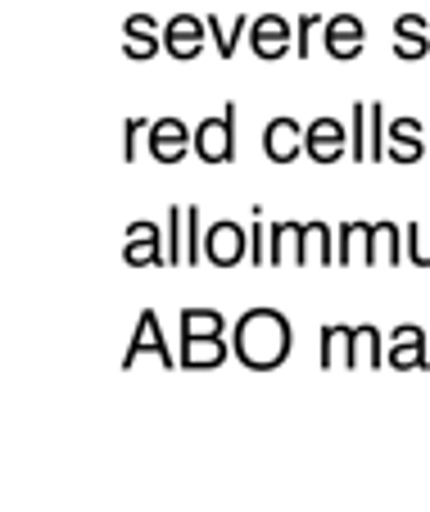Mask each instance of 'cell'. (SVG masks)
Instances as JSON below:
<instances>
[{"label": "cell", "mask_w": 430, "mask_h": 512, "mask_svg": "<svg viewBox=\"0 0 430 512\" xmlns=\"http://www.w3.org/2000/svg\"><path fill=\"white\" fill-rule=\"evenodd\" d=\"M299 241H304V223H272L268 263H299Z\"/></svg>", "instance_id": "22"}, {"label": "cell", "mask_w": 430, "mask_h": 512, "mask_svg": "<svg viewBox=\"0 0 430 512\" xmlns=\"http://www.w3.org/2000/svg\"><path fill=\"white\" fill-rule=\"evenodd\" d=\"M191 145H195V127H186L177 114L168 118H154L150 123V159H159V164H182L186 155H191Z\"/></svg>", "instance_id": "5"}, {"label": "cell", "mask_w": 430, "mask_h": 512, "mask_svg": "<svg viewBox=\"0 0 430 512\" xmlns=\"http://www.w3.org/2000/svg\"><path fill=\"white\" fill-rule=\"evenodd\" d=\"M421 159H430L426 150V132H421L417 118H390V164H421Z\"/></svg>", "instance_id": "13"}, {"label": "cell", "mask_w": 430, "mask_h": 512, "mask_svg": "<svg viewBox=\"0 0 430 512\" xmlns=\"http://www.w3.org/2000/svg\"><path fill=\"white\" fill-rule=\"evenodd\" d=\"M372 263H408L403 250V227L399 223H372Z\"/></svg>", "instance_id": "19"}, {"label": "cell", "mask_w": 430, "mask_h": 512, "mask_svg": "<svg viewBox=\"0 0 430 512\" xmlns=\"http://www.w3.org/2000/svg\"><path fill=\"white\" fill-rule=\"evenodd\" d=\"M123 55L127 59H154L163 50V28L150 19V14H132L123 23Z\"/></svg>", "instance_id": "15"}, {"label": "cell", "mask_w": 430, "mask_h": 512, "mask_svg": "<svg viewBox=\"0 0 430 512\" xmlns=\"http://www.w3.org/2000/svg\"><path fill=\"white\" fill-rule=\"evenodd\" d=\"M141 354H154L159 358V368H182L177 349H168V336L159 331V313L154 309H145L141 318H136V336H132V345H127V354H123V368H132Z\"/></svg>", "instance_id": "6"}, {"label": "cell", "mask_w": 430, "mask_h": 512, "mask_svg": "<svg viewBox=\"0 0 430 512\" xmlns=\"http://www.w3.org/2000/svg\"><path fill=\"white\" fill-rule=\"evenodd\" d=\"M204 32H209L204 19H195V14H172L168 28H163V50H168L172 59H195L204 50Z\"/></svg>", "instance_id": "12"}, {"label": "cell", "mask_w": 430, "mask_h": 512, "mask_svg": "<svg viewBox=\"0 0 430 512\" xmlns=\"http://www.w3.org/2000/svg\"><path fill=\"white\" fill-rule=\"evenodd\" d=\"M249 50H254L258 59H286L295 55V23L281 19V14H258V19H249Z\"/></svg>", "instance_id": "3"}, {"label": "cell", "mask_w": 430, "mask_h": 512, "mask_svg": "<svg viewBox=\"0 0 430 512\" xmlns=\"http://www.w3.org/2000/svg\"><path fill=\"white\" fill-rule=\"evenodd\" d=\"M204 23H209V37H213V50H218L222 59L236 55L240 37H249V14H236L231 23H222L218 14H204Z\"/></svg>", "instance_id": "20"}, {"label": "cell", "mask_w": 430, "mask_h": 512, "mask_svg": "<svg viewBox=\"0 0 430 512\" xmlns=\"http://www.w3.org/2000/svg\"><path fill=\"white\" fill-rule=\"evenodd\" d=\"M299 263H335V232L326 223H304V241H299Z\"/></svg>", "instance_id": "18"}, {"label": "cell", "mask_w": 430, "mask_h": 512, "mask_svg": "<svg viewBox=\"0 0 430 512\" xmlns=\"http://www.w3.org/2000/svg\"><path fill=\"white\" fill-rule=\"evenodd\" d=\"M231 354V340L227 336H182V349H177V358H182V368L191 372H204V368H222Z\"/></svg>", "instance_id": "14"}, {"label": "cell", "mask_w": 430, "mask_h": 512, "mask_svg": "<svg viewBox=\"0 0 430 512\" xmlns=\"http://www.w3.org/2000/svg\"><path fill=\"white\" fill-rule=\"evenodd\" d=\"M204 263L213 268H236V263H249V227L240 223H209L204 232Z\"/></svg>", "instance_id": "4"}, {"label": "cell", "mask_w": 430, "mask_h": 512, "mask_svg": "<svg viewBox=\"0 0 430 512\" xmlns=\"http://www.w3.org/2000/svg\"><path fill=\"white\" fill-rule=\"evenodd\" d=\"M317 358H322V368H349V358H354V327H344V322H331V327H322V349H317Z\"/></svg>", "instance_id": "17"}, {"label": "cell", "mask_w": 430, "mask_h": 512, "mask_svg": "<svg viewBox=\"0 0 430 512\" xmlns=\"http://www.w3.org/2000/svg\"><path fill=\"white\" fill-rule=\"evenodd\" d=\"M304 132L308 127L299 123V118L277 114L268 127H263V155H268L272 164H295V159L304 155Z\"/></svg>", "instance_id": "10"}, {"label": "cell", "mask_w": 430, "mask_h": 512, "mask_svg": "<svg viewBox=\"0 0 430 512\" xmlns=\"http://www.w3.org/2000/svg\"><path fill=\"white\" fill-rule=\"evenodd\" d=\"M268 241H272V223L254 218V227H249V263L254 268H268Z\"/></svg>", "instance_id": "30"}, {"label": "cell", "mask_w": 430, "mask_h": 512, "mask_svg": "<svg viewBox=\"0 0 430 512\" xmlns=\"http://www.w3.org/2000/svg\"><path fill=\"white\" fill-rule=\"evenodd\" d=\"M163 254H168V263H186V204H172V209H168Z\"/></svg>", "instance_id": "25"}, {"label": "cell", "mask_w": 430, "mask_h": 512, "mask_svg": "<svg viewBox=\"0 0 430 512\" xmlns=\"http://www.w3.org/2000/svg\"><path fill=\"white\" fill-rule=\"evenodd\" d=\"M322 14H317V10H308V14H299V19H295V55H308V50H313V32L317 28H322Z\"/></svg>", "instance_id": "32"}, {"label": "cell", "mask_w": 430, "mask_h": 512, "mask_svg": "<svg viewBox=\"0 0 430 512\" xmlns=\"http://www.w3.org/2000/svg\"><path fill=\"white\" fill-rule=\"evenodd\" d=\"M322 46L331 59H340V64H349V59L363 55L367 46V28L358 14H331V19L322 23Z\"/></svg>", "instance_id": "9"}, {"label": "cell", "mask_w": 430, "mask_h": 512, "mask_svg": "<svg viewBox=\"0 0 430 512\" xmlns=\"http://www.w3.org/2000/svg\"><path fill=\"white\" fill-rule=\"evenodd\" d=\"M367 109H372L367 100L349 109V159H358V164L367 159Z\"/></svg>", "instance_id": "27"}, {"label": "cell", "mask_w": 430, "mask_h": 512, "mask_svg": "<svg viewBox=\"0 0 430 512\" xmlns=\"http://www.w3.org/2000/svg\"><path fill=\"white\" fill-rule=\"evenodd\" d=\"M295 349V331H290V318L281 309H268V304H258V309H245L231 327V354L240 358V368L249 372H272L281 368Z\"/></svg>", "instance_id": "1"}, {"label": "cell", "mask_w": 430, "mask_h": 512, "mask_svg": "<svg viewBox=\"0 0 430 512\" xmlns=\"http://www.w3.org/2000/svg\"><path fill=\"white\" fill-rule=\"evenodd\" d=\"M394 41H421V46H430V19H421V14H399V19H394Z\"/></svg>", "instance_id": "29"}, {"label": "cell", "mask_w": 430, "mask_h": 512, "mask_svg": "<svg viewBox=\"0 0 430 512\" xmlns=\"http://www.w3.org/2000/svg\"><path fill=\"white\" fill-rule=\"evenodd\" d=\"M304 155L313 159V164H340L344 155H349V132H344L340 118H313L304 132Z\"/></svg>", "instance_id": "8"}, {"label": "cell", "mask_w": 430, "mask_h": 512, "mask_svg": "<svg viewBox=\"0 0 430 512\" xmlns=\"http://www.w3.org/2000/svg\"><path fill=\"white\" fill-rule=\"evenodd\" d=\"M385 363L394 372H412V368H430V336L417 322H403L390 331V345H385Z\"/></svg>", "instance_id": "7"}, {"label": "cell", "mask_w": 430, "mask_h": 512, "mask_svg": "<svg viewBox=\"0 0 430 512\" xmlns=\"http://www.w3.org/2000/svg\"><path fill=\"white\" fill-rule=\"evenodd\" d=\"M177 327L182 336H227V318L218 309H182Z\"/></svg>", "instance_id": "23"}, {"label": "cell", "mask_w": 430, "mask_h": 512, "mask_svg": "<svg viewBox=\"0 0 430 512\" xmlns=\"http://www.w3.org/2000/svg\"><path fill=\"white\" fill-rule=\"evenodd\" d=\"M335 263L372 268V223H340V232H335Z\"/></svg>", "instance_id": "16"}, {"label": "cell", "mask_w": 430, "mask_h": 512, "mask_svg": "<svg viewBox=\"0 0 430 512\" xmlns=\"http://www.w3.org/2000/svg\"><path fill=\"white\" fill-rule=\"evenodd\" d=\"M403 250H408L412 268H430V227H421V223L403 227Z\"/></svg>", "instance_id": "26"}, {"label": "cell", "mask_w": 430, "mask_h": 512, "mask_svg": "<svg viewBox=\"0 0 430 512\" xmlns=\"http://www.w3.org/2000/svg\"><path fill=\"white\" fill-rule=\"evenodd\" d=\"M367 159L385 164L390 159V123H385V105L367 109Z\"/></svg>", "instance_id": "24"}, {"label": "cell", "mask_w": 430, "mask_h": 512, "mask_svg": "<svg viewBox=\"0 0 430 512\" xmlns=\"http://www.w3.org/2000/svg\"><path fill=\"white\" fill-rule=\"evenodd\" d=\"M141 132H150V118L145 114H132L123 123V164H132L136 155H141Z\"/></svg>", "instance_id": "31"}, {"label": "cell", "mask_w": 430, "mask_h": 512, "mask_svg": "<svg viewBox=\"0 0 430 512\" xmlns=\"http://www.w3.org/2000/svg\"><path fill=\"white\" fill-rule=\"evenodd\" d=\"M349 368H385V340L372 322L354 327V358H349Z\"/></svg>", "instance_id": "21"}, {"label": "cell", "mask_w": 430, "mask_h": 512, "mask_svg": "<svg viewBox=\"0 0 430 512\" xmlns=\"http://www.w3.org/2000/svg\"><path fill=\"white\" fill-rule=\"evenodd\" d=\"M123 263H127V268H154V263H168V254H163V227L159 223H145V218L127 227Z\"/></svg>", "instance_id": "11"}, {"label": "cell", "mask_w": 430, "mask_h": 512, "mask_svg": "<svg viewBox=\"0 0 430 512\" xmlns=\"http://www.w3.org/2000/svg\"><path fill=\"white\" fill-rule=\"evenodd\" d=\"M204 213L195 204H186V263H204Z\"/></svg>", "instance_id": "28"}, {"label": "cell", "mask_w": 430, "mask_h": 512, "mask_svg": "<svg viewBox=\"0 0 430 512\" xmlns=\"http://www.w3.org/2000/svg\"><path fill=\"white\" fill-rule=\"evenodd\" d=\"M236 114H240V105L227 100L222 114H209L195 127L191 155L200 159V164H231V159H236Z\"/></svg>", "instance_id": "2"}]
</instances>
